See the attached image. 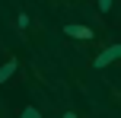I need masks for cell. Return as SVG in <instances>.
Listing matches in <instances>:
<instances>
[{
    "instance_id": "obj_1",
    "label": "cell",
    "mask_w": 121,
    "mask_h": 118,
    "mask_svg": "<svg viewBox=\"0 0 121 118\" xmlns=\"http://www.w3.org/2000/svg\"><path fill=\"white\" fill-rule=\"evenodd\" d=\"M64 35L67 38H77V42H96V29H89V26H83V22H67L64 26Z\"/></svg>"
},
{
    "instance_id": "obj_2",
    "label": "cell",
    "mask_w": 121,
    "mask_h": 118,
    "mask_svg": "<svg viewBox=\"0 0 121 118\" xmlns=\"http://www.w3.org/2000/svg\"><path fill=\"white\" fill-rule=\"evenodd\" d=\"M19 70H22V61H19L16 54H6V61H3V67H0V86H3V83H10L13 77L19 74Z\"/></svg>"
},
{
    "instance_id": "obj_3",
    "label": "cell",
    "mask_w": 121,
    "mask_h": 118,
    "mask_svg": "<svg viewBox=\"0 0 121 118\" xmlns=\"http://www.w3.org/2000/svg\"><path fill=\"white\" fill-rule=\"evenodd\" d=\"M118 54H121V45H108V48H105L99 57H92V67H105V64H112Z\"/></svg>"
},
{
    "instance_id": "obj_4",
    "label": "cell",
    "mask_w": 121,
    "mask_h": 118,
    "mask_svg": "<svg viewBox=\"0 0 121 118\" xmlns=\"http://www.w3.org/2000/svg\"><path fill=\"white\" fill-rule=\"evenodd\" d=\"M13 26H16V32L29 35V29H32V16H29V13H19V16L13 19Z\"/></svg>"
},
{
    "instance_id": "obj_5",
    "label": "cell",
    "mask_w": 121,
    "mask_h": 118,
    "mask_svg": "<svg viewBox=\"0 0 121 118\" xmlns=\"http://www.w3.org/2000/svg\"><path fill=\"white\" fill-rule=\"evenodd\" d=\"M112 3H115V0H96V6H99L102 16H108V13H112Z\"/></svg>"
},
{
    "instance_id": "obj_6",
    "label": "cell",
    "mask_w": 121,
    "mask_h": 118,
    "mask_svg": "<svg viewBox=\"0 0 121 118\" xmlns=\"http://www.w3.org/2000/svg\"><path fill=\"white\" fill-rule=\"evenodd\" d=\"M16 118H42V112H35V109L29 105V109H22V112H19Z\"/></svg>"
},
{
    "instance_id": "obj_7",
    "label": "cell",
    "mask_w": 121,
    "mask_h": 118,
    "mask_svg": "<svg viewBox=\"0 0 121 118\" xmlns=\"http://www.w3.org/2000/svg\"><path fill=\"white\" fill-rule=\"evenodd\" d=\"M60 118H83V115H80L77 109H64V112H60Z\"/></svg>"
},
{
    "instance_id": "obj_8",
    "label": "cell",
    "mask_w": 121,
    "mask_h": 118,
    "mask_svg": "<svg viewBox=\"0 0 121 118\" xmlns=\"http://www.w3.org/2000/svg\"><path fill=\"white\" fill-rule=\"evenodd\" d=\"M57 3H60V6H67V3L73 6V3H80V0H57Z\"/></svg>"
}]
</instances>
